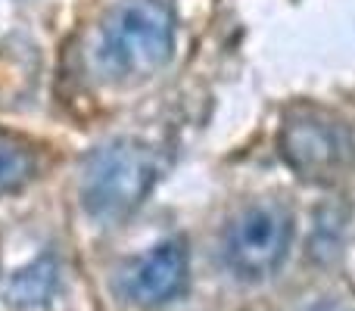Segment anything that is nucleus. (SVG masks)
I'll return each instance as SVG.
<instances>
[{
	"mask_svg": "<svg viewBox=\"0 0 355 311\" xmlns=\"http://www.w3.org/2000/svg\"><path fill=\"white\" fill-rule=\"evenodd\" d=\"M175 50V10L168 0H119L100 22L97 62L116 81H144Z\"/></svg>",
	"mask_w": 355,
	"mask_h": 311,
	"instance_id": "f257e3e1",
	"label": "nucleus"
},
{
	"mask_svg": "<svg viewBox=\"0 0 355 311\" xmlns=\"http://www.w3.org/2000/svg\"><path fill=\"white\" fill-rule=\"evenodd\" d=\"M159 165L147 143L119 137L97 147L81 165V206L97 221H122L147 199Z\"/></svg>",
	"mask_w": 355,
	"mask_h": 311,
	"instance_id": "f03ea898",
	"label": "nucleus"
},
{
	"mask_svg": "<svg viewBox=\"0 0 355 311\" xmlns=\"http://www.w3.org/2000/svg\"><path fill=\"white\" fill-rule=\"evenodd\" d=\"M281 156L302 181L331 184L349 168L352 137L337 116L312 106L287 112L281 125Z\"/></svg>",
	"mask_w": 355,
	"mask_h": 311,
	"instance_id": "7ed1b4c3",
	"label": "nucleus"
},
{
	"mask_svg": "<svg viewBox=\"0 0 355 311\" xmlns=\"http://www.w3.org/2000/svg\"><path fill=\"white\" fill-rule=\"evenodd\" d=\"M293 243V218L277 202L243 208L225 231V265L240 281H265L284 265Z\"/></svg>",
	"mask_w": 355,
	"mask_h": 311,
	"instance_id": "20e7f679",
	"label": "nucleus"
},
{
	"mask_svg": "<svg viewBox=\"0 0 355 311\" xmlns=\"http://www.w3.org/2000/svg\"><path fill=\"white\" fill-rule=\"evenodd\" d=\"M190 258L181 240H162L147 256L125 265L119 274V293L137 308H166L187 290Z\"/></svg>",
	"mask_w": 355,
	"mask_h": 311,
	"instance_id": "39448f33",
	"label": "nucleus"
},
{
	"mask_svg": "<svg viewBox=\"0 0 355 311\" xmlns=\"http://www.w3.org/2000/svg\"><path fill=\"white\" fill-rule=\"evenodd\" d=\"M60 293V262L53 252L31 258L6 283V305L16 311H41Z\"/></svg>",
	"mask_w": 355,
	"mask_h": 311,
	"instance_id": "423d86ee",
	"label": "nucleus"
},
{
	"mask_svg": "<svg viewBox=\"0 0 355 311\" xmlns=\"http://www.w3.org/2000/svg\"><path fill=\"white\" fill-rule=\"evenodd\" d=\"M37 175L35 147L22 134L0 128V196H12L25 190Z\"/></svg>",
	"mask_w": 355,
	"mask_h": 311,
	"instance_id": "0eeeda50",
	"label": "nucleus"
}]
</instances>
